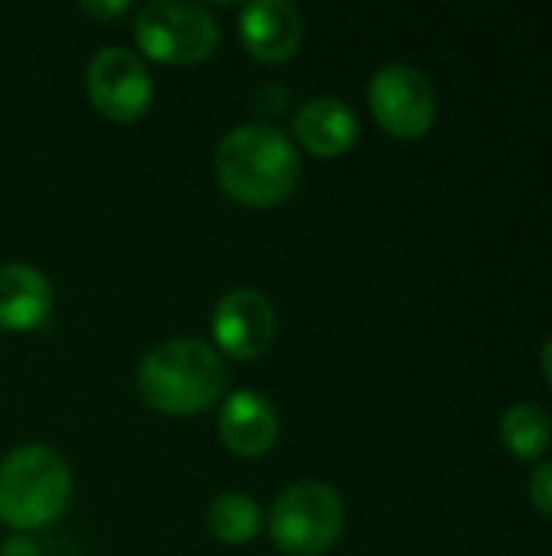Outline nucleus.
I'll list each match as a JSON object with an SVG mask.
<instances>
[{
    "label": "nucleus",
    "mask_w": 552,
    "mask_h": 556,
    "mask_svg": "<svg viewBox=\"0 0 552 556\" xmlns=\"http://www.w3.org/2000/svg\"><path fill=\"white\" fill-rule=\"evenodd\" d=\"M218 186L247 208H273L296 192L299 153L273 124H241L215 150Z\"/></svg>",
    "instance_id": "1"
},
{
    "label": "nucleus",
    "mask_w": 552,
    "mask_h": 556,
    "mask_svg": "<svg viewBox=\"0 0 552 556\" xmlns=\"http://www.w3.org/2000/svg\"><path fill=\"white\" fill-rule=\"evenodd\" d=\"M137 391L166 417H192L221 401L228 391V368L208 342L169 339L143 355Z\"/></svg>",
    "instance_id": "2"
},
{
    "label": "nucleus",
    "mask_w": 552,
    "mask_h": 556,
    "mask_svg": "<svg viewBox=\"0 0 552 556\" xmlns=\"http://www.w3.org/2000/svg\"><path fill=\"white\" fill-rule=\"evenodd\" d=\"M72 502V469L42 443L16 446L0 459V525L20 534L49 528Z\"/></svg>",
    "instance_id": "3"
},
{
    "label": "nucleus",
    "mask_w": 552,
    "mask_h": 556,
    "mask_svg": "<svg viewBox=\"0 0 552 556\" xmlns=\"http://www.w3.org/2000/svg\"><path fill=\"white\" fill-rule=\"evenodd\" d=\"M345 531V502L325 482H296L270 508V538L290 556L329 554Z\"/></svg>",
    "instance_id": "4"
},
{
    "label": "nucleus",
    "mask_w": 552,
    "mask_h": 556,
    "mask_svg": "<svg viewBox=\"0 0 552 556\" xmlns=\"http://www.w3.org/2000/svg\"><path fill=\"white\" fill-rule=\"evenodd\" d=\"M218 20L195 3L153 0L133 16V39L146 59L163 65H198L218 49Z\"/></svg>",
    "instance_id": "5"
},
{
    "label": "nucleus",
    "mask_w": 552,
    "mask_h": 556,
    "mask_svg": "<svg viewBox=\"0 0 552 556\" xmlns=\"http://www.w3.org/2000/svg\"><path fill=\"white\" fill-rule=\"evenodd\" d=\"M368 104L374 121L400 140L426 137L436 124V91L429 78L403 62L384 65L368 85Z\"/></svg>",
    "instance_id": "6"
},
{
    "label": "nucleus",
    "mask_w": 552,
    "mask_h": 556,
    "mask_svg": "<svg viewBox=\"0 0 552 556\" xmlns=\"http://www.w3.org/2000/svg\"><path fill=\"white\" fill-rule=\"evenodd\" d=\"M85 88L94 111L114 124H133L153 104V78L146 65L124 46H104L94 52L85 72Z\"/></svg>",
    "instance_id": "7"
},
{
    "label": "nucleus",
    "mask_w": 552,
    "mask_h": 556,
    "mask_svg": "<svg viewBox=\"0 0 552 556\" xmlns=\"http://www.w3.org/2000/svg\"><path fill=\"white\" fill-rule=\"evenodd\" d=\"M277 332V313L273 303L251 287H238L224 293L211 313V336L215 345L241 362H251L264 355Z\"/></svg>",
    "instance_id": "8"
},
{
    "label": "nucleus",
    "mask_w": 552,
    "mask_h": 556,
    "mask_svg": "<svg viewBox=\"0 0 552 556\" xmlns=\"http://www.w3.org/2000/svg\"><path fill=\"white\" fill-rule=\"evenodd\" d=\"M238 33L251 59L280 65L303 46V16L290 0H251L238 16Z\"/></svg>",
    "instance_id": "9"
},
{
    "label": "nucleus",
    "mask_w": 552,
    "mask_h": 556,
    "mask_svg": "<svg viewBox=\"0 0 552 556\" xmlns=\"http://www.w3.org/2000/svg\"><path fill=\"white\" fill-rule=\"evenodd\" d=\"M218 433L228 453L241 459H257L273 450L280 437V420L264 394H257L254 388H241L224 401L218 414Z\"/></svg>",
    "instance_id": "10"
},
{
    "label": "nucleus",
    "mask_w": 552,
    "mask_h": 556,
    "mask_svg": "<svg viewBox=\"0 0 552 556\" xmlns=\"http://www.w3.org/2000/svg\"><path fill=\"white\" fill-rule=\"evenodd\" d=\"M296 140L322 160L345 156L358 140V117L342 98H312L293 114Z\"/></svg>",
    "instance_id": "11"
},
{
    "label": "nucleus",
    "mask_w": 552,
    "mask_h": 556,
    "mask_svg": "<svg viewBox=\"0 0 552 556\" xmlns=\"http://www.w3.org/2000/svg\"><path fill=\"white\" fill-rule=\"evenodd\" d=\"M52 313V283L29 264L0 267V329L33 332Z\"/></svg>",
    "instance_id": "12"
},
{
    "label": "nucleus",
    "mask_w": 552,
    "mask_h": 556,
    "mask_svg": "<svg viewBox=\"0 0 552 556\" xmlns=\"http://www.w3.org/2000/svg\"><path fill=\"white\" fill-rule=\"evenodd\" d=\"M208 531L215 541L228 544V547H241V544H251L260 528H264V515H260V505L244 495V492H224L218 495L211 505H208Z\"/></svg>",
    "instance_id": "13"
},
{
    "label": "nucleus",
    "mask_w": 552,
    "mask_h": 556,
    "mask_svg": "<svg viewBox=\"0 0 552 556\" xmlns=\"http://www.w3.org/2000/svg\"><path fill=\"white\" fill-rule=\"evenodd\" d=\"M552 440V424L543 407L537 404H517L504 414L501 420V443L508 446V453H514L517 459L530 463L540 459L547 453Z\"/></svg>",
    "instance_id": "14"
},
{
    "label": "nucleus",
    "mask_w": 552,
    "mask_h": 556,
    "mask_svg": "<svg viewBox=\"0 0 552 556\" xmlns=\"http://www.w3.org/2000/svg\"><path fill=\"white\" fill-rule=\"evenodd\" d=\"M530 498H534V505H537L543 515H550L552 518V463L540 466V469L534 472V479H530Z\"/></svg>",
    "instance_id": "15"
},
{
    "label": "nucleus",
    "mask_w": 552,
    "mask_h": 556,
    "mask_svg": "<svg viewBox=\"0 0 552 556\" xmlns=\"http://www.w3.org/2000/svg\"><path fill=\"white\" fill-rule=\"evenodd\" d=\"M85 10H88V13H94V16L117 20V16H124V13L130 10V3H85Z\"/></svg>",
    "instance_id": "16"
},
{
    "label": "nucleus",
    "mask_w": 552,
    "mask_h": 556,
    "mask_svg": "<svg viewBox=\"0 0 552 556\" xmlns=\"http://www.w3.org/2000/svg\"><path fill=\"white\" fill-rule=\"evenodd\" d=\"M543 375H547V381L552 384V339L547 342V349H543Z\"/></svg>",
    "instance_id": "17"
}]
</instances>
